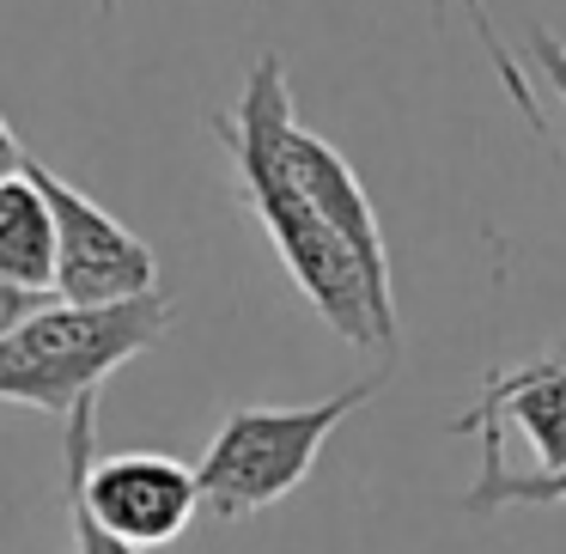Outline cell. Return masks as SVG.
I'll return each mask as SVG.
<instances>
[{
	"mask_svg": "<svg viewBox=\"0 0 566 554\" xmlns=\"http://www.w3.org/2000/svg\"><path fill=\"white\" fill-rule=\"evenodd\" d=\"M55 293H38V286H7L0 281V342H7V335L19 330V323H31L38 317L43 305H50Z\"/></svg>",
	"mask_w": 566,
	"mask_h": 554,
	"instance_id": "cell-11",
	"label": "cell"
},
{
	"mask_svg": "<svg viewBox=\"0 0 566 554\" xmlns=\"http://www.w3.org/2000/svg\"><path fill=\"white\" fill-rule=\"evenodd\" d=\"M0 281L55 293V220L25 171L0 177Z\"/></svg>",
	"mask_w": 566,
	"mask_h": 554,
	"instance_id": "cell-8",
	"label": "cell"
},
{
	"mask_svg": "<svg viewBox=\"0 0 566 554\" xmlns=\"http://www.w3.org/2000/svg\"><path fill=\"white\" fill-rule=\"evenodd\" d=\"M505 427L524 432L536 469H566V347L481 378V396L451 420V432L481 439V469L505 463Z\"/></svg>",
	"mask_w": 566,
	"mask_h": 554,
	"instance_id": "cell-6",
	"label": "cell"
},
{
	"mask_svg": "<svg viewBox=\"0 0 566 554\" xmlns=\"http://www.w3.org/2000/svg\"><path fill=\"white\" fill-rule=\"evenodd\" d=\"M25 140L13 135V123H7V116H0V177H13V171H25Z\"/></svg>",
	"mask_w": 566,
	"mask_h": 554,
	"instance_id": "cell-13",
	"label": "cell"
},
{
	"mask_svg": "<svg viewBox=\"0 0 566 554\" xmlns=\"http://www.w3.org/2000/svg\"><path fill=\"white\" fill-rule=\"evenodd\" d=\"M432 7H444V0H432ZM463 13H469V25H475L481 50H488L493 74H500V86L512 92L517 116H524V123H530V128H536V135H542V104H536V92H530V74H524V67H517V55L505 50L500 25H493V13H488V0H463Z\"/></svg>",
	"mask_w": 566,
	"mask_h": 554,
	"instance_id": "cell-10",
	"label": "cell"
},
{
	"mask_svg": "<svg viewBox=\"0 0 566 554\" xmlns=\"http://www.w3.org/2000/svg\"><path fill=\"white\" fill-rule=\"evenodd\" d=\"M530 50H536V67L548 74V86L560 92V104H566V50L548 38V31H536V38H530Z\"/></svg>",
	"mask_w": 566,
	"mask_h": 554,
	"instance_id": "cell-12",
	"label": "cell"
},
{
	"mask_svg": "<svg viewBox=\"0 0 566 554\" xmlns=\"http://www.w3.org/2000/svg\"><path fill=\"white\" fill-rule=\"evenodd\" d=\"M293 116L298 111H293V86H286L281 55H256L238 104L213 116V135L232 153L238 196H244V208L269 232L274 257L286 262V274L311 299V311L347 347H384V354H396L384 323H378V305H371V286L359 274L354 250L329 232V220L311 208V196L298 189L293 165H286V128H293Z\"/></svg>",
	"mask_w": 566,
	"mask_h": 554,
	"instance_id": "cell-1",
	"label": "cell"
},
{
	"mask_svg": "<svg viewBox=\"0 0 566 554\" xmlns=\"http://www.w3.org/2000/svg\"><path fill=\"white\" fill-rule=\"evenodd\" d=\"M92 420H98V403L74 408V415H67V439H62L67 488L80 493V505H86L111 536L135 542V548H165V542H177L201 512L196 469L165 457V451L98 457L92 451Z\"/></svg>",
	"mask_w": 566,
	"mask_h": 554,
	"instance_id": "cell-4",
	"label": "cell"
},
{
	"mask_svg": "<svg viewBox=\"0 0 566 554\" xmlns=\"http://www.w3.org/2000/svg\"><path fill=\"white\" fill-rule=\"evenodd\" d=\"M25 177L43 189L55 220V299L62 305H123L159 293V257L140 232H128L111 208L55 177L43 159H25Z\"/></svg>",
	"mask_w": 566,
	"mask_h": 554,
	"instance_id": "cell-5",
	"label": "cell"
},
{
	"mask_svg": "<svg viewBox=\"0 0 566 554\" xmlns=\"http://www.w3.org/2000/svg\"><path fill=\"white\" fill-rule=\"evenodd\" d=\"M286 165H293L298 189L311 196V208L329 220V232L354 250L359 274H366V286H371V305H378V323H384V335H390V347H396L390 244H384V226H378V213H371V196H366V184H359V171L323 135H311L298 116H293V128H286Z\"/></svg>",
	"mask_w": 566,
	"mask_h": 554,
	"instance_id": "cell-7",
	"label": "cell"
},
{
	"mask_svg": "<svg viewBox=\"0 0 566 554\" xmlns=\"http://www.w3.org/2000/svg\"><path fill=\"white\" fill-rule=\"evenodd\" d=\"M390 366L371 372L366 384H347V390L323 396V403H298V408H232L220 420V432L208 439L196 463L201 481V512L226 518H256L269 505H281L293 488H305L311 463L323 457L329 432L342 427L354 408H366L384 390Z\"/></svg>",
	"mask_w": 566,
	"mask_h": 554,
	"instance_id": "cell-3",
	"label": "cell"
},
{
	"mask_svg": "<svg viewBox=\"0 0 566 554\" xmlns=\"http://www.w3.org/2000/svg\"><path fill=\"white\" fill-rule=\"evenodd\" d=\"M171 299L140 293L123 305H50L31 323H19L0 342V403L38 408V415H74V408L98 403V390L140 359L147 347L165 342L171 330Z\"/></svg>",
	"mask_w": 566,
	"mask_h": 554,
	"instance_id": "cell-2",
	"label": "cell"
},
{
	"mask_svg": "<svg viewBox=\"0 0 566 554\" xmlns=\"http://www.w3.org/2000/svg\"><path fill=\"white\" fill-rule=\"evenodd\" d=\"M98 13H116V0H98Z\"/></svg>",
	"mask_w": 566,
	"mask_h": 554,
	"instance_id": "cell-14",
	"label": "cell"
},
{
	"mask_svg": "<svg viewBox=\"0 0 566 554\" xmlns=\"http://www.w3.org/2000/svg\"><path fill=\"white\" fill-rule=\"evenodd\" d=\"M566 500V469H536V475H512L505 463L481 469L475 488L463 493L469 512H505V505H560Z\"/></svg>",
	"mask_w": 566,
	"mask_h": 554,
	"instance_id": "cell-9",
	"label": "cell"
}]
</instances>
